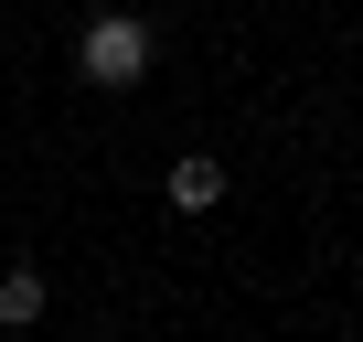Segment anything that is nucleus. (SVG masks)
Wrapping results in <instances>:
<instances>
[{"instance_id": "2", "label": "nucleus", "mask_w": 363, "mask_h": 342, "mask_svg": "<svg viewBox=\"0 0 363 342\" xmlns=\"http://www.w3.org/2000/svg\"><path fill=\"white\" fill-rule=\"evenodd\" d=\"M160 193H171V214H214V204H225V160H203V150H182Z\"/></svg>"}, {"instance_id": "3", "label": "nucleus", "mask_w": 363, "mask_h": 342, "mask_svg": "<svg viewBox=\"0 0 363 342\" xmlns=\"http://www.w3.org/2000/svg\"><path fill=\"white\" fill-rule=\"evenodd\" d=\"M43 321V267H0V331H33Z\"/></svg>"}, {"instance_id": "1", "label": "nucleus", "mask_w": 363, "mask_h": 342, "mask_svg": "<svg viewBox=\"0 0 363 342\" xmlns=\"http://www.w3.org/2000/svg\"><path fill=\"white\" fill-rule=\"evenodd\" d=\"M75 65H86V86H139L150 75V22L139 11H96L86 43H75Z\"/></svg>"}]
</instances>
